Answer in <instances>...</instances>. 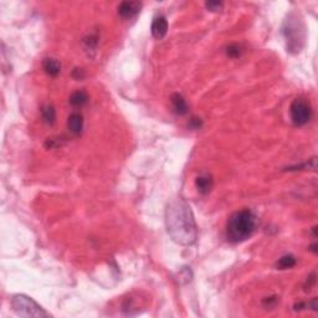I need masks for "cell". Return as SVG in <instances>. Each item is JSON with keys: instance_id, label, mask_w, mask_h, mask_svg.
<instances>
[{"instance_id": "12", "label": "cell", "mask_w": 318, "mask_h": 318, "mask_svg": "<svg viewBox=\"0 0 318 318\" xmlns=\"http://www.w3.org/2000/svg\"><path fill=\"white\" fill-rule=\"evenodd\" d=\"M87 102H88V95H87V92L82 91V89H78V91H76V92H73L70 96V104L73 107H82Z\"/></svg>"}, {"instance_id": "4", "label": "cell", "mask_w": 318, "mask_h": 318, "mask_svg": "<svg viewBox=\"0 0 318 318\" xmlns=\"http://www.w3.org/2000/svg\"><path fill=\"white\" fill-rule=\"evenodd\" d=\"M301 21H292V19H287L286 21L283 34H285L286 41H287V51L291 53H300L302 49V45L304 41V30L303 26H300Z\"/></svg>"}, {"instance_id": "2", "label": "cell", "mask_w": 318, "mask_h": 318, "mask_svg": "<svg viewBox=\"0 0 318 318\" xmlns=\"http://www.w3.org/2000/svg\"><path fill=\"white\" fill-rule=\"evenodd\" d=\"M256 225V216L250 210L235 212L228 220L226 237L230 243H243L254 234Z\"/></svg>"}, {"instance_id": "17", "label": "cell", "mask_w": 318, "mask_h": 318, "mask_svg": "<svg viewBox=\"0 0 318 318\" xmlns=\"http://www.w3.org/2000/svg\"><path fill=\"white\" fill-rule=\"evenodd\" d=\"M72 77L75 78V80H82V78L85 77L84 70H81V69H75L72 72Z\"/></svg>"}, {"instance_id": "10", "label": "cell", "mask_w": 318, "mask_h": 318, "mask_svg": "<svg viewBox=\"0 0 318 318\" xmlns=\"http://www.w3.org/2000/svg\"><path fill=\"white\" fill-rule=\"evenodd\" d=\"M212 185H214V181H212V178L209 176V174H203V176H199L198 178L195 179V187L198 189V192L203 195L205 194H209L210 190L212 189Z\"/></svg>"}, {"instance_id": "1", "label": "cell", "mask_w": 318, "mask_h": 318, "mask_svg": "<svg viewBox=\"0 0 318 318\" xmlns=\"http://www.w3.org/2000/svg\"><path fill=\"white\" fill-rule=\"evenodd\" d=\"M165 225L168 234L177 244L189 246L195 244L198 229L192 209L185 201L174 200L165 209Z\"/></svg>"}, {"instance_id": "9", "label": "cell", "mask_w": 318, "mask_h": 318, "mask_svg": "<svg viewBox=\"0 0 318 318\" xmlns=\"http://www.w3.org/2000/svg\"><path fill=\"white\" fill-rule=\"evenodd\" d=\"M170 102H172V108H173V112L176 115L179 116H184L187 115L188 111H189V107L187 105V101L179 93H174L170 97Z\"/></svg>"}, {"instance_id": "18", "label": "cell", "mask_w": 318, "mask_h": 318, "mask_svg": "<svg viewBox=\"0 0 318 318\" xmlns=\"http://www.w3.org/2000/svg\"><path fill=\"white\" fill-rule=\"evenodd\" d=\"M200 126H201L200 120H198V118H192V121H190V127H193L194 129H198Z\"/></svg>"}, {"instance_id": "3", "label": "cell", "mask_w": 318, "mask_h": 318, "mask_svg": "<svg viewBox=\"0 0 318 318\" xmlns=\"http://www.w3.org/2000/svg\"><path fill=\"white\" fill-rule=\"evenodd\" d=\"M13 310L20 317H49V313L30 297L25 295H17L11 300Z\"/></svg>"}, {"instance_id": "11", "label": "cell", "mask_w": 318, "mask_h": 318, "mask_svg": "<svg viewBox=\"0 0 318 318\" xmlns=\"http://www.w3.org/2000/svg\"><path fill=\"white\" fill-rule=\"evenodd\" d=\"M44 70L48 75L53 76V77H56V76L61 72V65H60V62L55 59H45Z\"/></svg>"}, {"instance_id": "6", "label": "cell", "mask_w": 318, "mask_h": 318, "mask_svg": "<svg viewBox=\"0 0 318 318\" xmlns=\"http://www.w3.org/2000/svg\"><path fill=\"white\" fill-rule=\"evenodd\" d=\"M141 6H142V4L138 1H122L118 5V14L123 19H132L140 13Z\"/></svg>"}, {"instance_id": "7", "label": "cell", "mask_w": 318, "mask_h": 318, "mask_svg": "<svg viewBox=\"0 0 318 318\" xmlns=\"http://www.w3.org/2000/svg\"><path fill=\"white\" fill-rule=\"evenodd\" d=\"M168 33V21L165 17H157L152 22V35L154 39L160 40L167 35Z\"/></svg>"}, {"instance_id": "8", "label": "cell", "mask_w": 318, "mask_h": 318, "mask_svg": "<svg viewBox=\"0 0 318 318\" xmlns=\"http://www.w3.org/2000/svg\"><path fill=\"white\" fill-rule=\"evenodd\" d=\"M67 128L73 136H78L84 129V117L81 113L73 112L67 118Z\"/></svg>"}, {"instance_id": "15", "label": "cell", "mask_w": 318, "mask_h": 318, "mask_svg": "<svg viewBox=\"0 0 318 318\" xmlns=\"http://www.w3.org/2000/svg\"><path fill=\"white\" fill-rule=\"evenodd\" d=\"M226 55L231 59H236L241 55V48L239 45H230L229 48L226 49Z\"/></svg>"}, {"instance_id": "5", "label": "cell", "mask_w": 318, "mask_h": 318, "mask_svg": "<svg viewBox=\"0 0 318 318\" xmlns=\"http://www.w3.org/2000/svg\"><path fill=\"white\" fill-rule=\"evenodd\" d=\"M291 120L295 126H304L312 117V107L304 98H296L291 105Z\"/></svg>"}, {"instance_id": "13", "label": "cell", "mask_w": 318, "mask_h": 318, "mask_svg": "<svg viewBox=\"0 0 318 318\" xmlns=\"http://www.w3.org/2000/svg\"><path fill=\"white\" fill-rule=\"evenodd\" d=\"M41 116H42V120H44V122L46 123V124L53 126L56 121L55 107L51 106V105H46V106H44L41 108Z\"/></svg>"}, {"instance_id": "16", "label": "cell", "mask_w": 318, "mask_h": 318, "mask_svg": "<svg viewBox=\"0 0 318 318\" xmlns=\"http://www.w3.org/2000/svg\"><path fill=\"white\" fill-rule=\"evenodd\" d=\"M205 6L210 11H218L223 8V3L221 1H208V3H205Z\"/></svg>"}, {"instance_id": "14", "label": "cell", "mask_w": 318, "mask_h": 318, "mask_svg": "<svg viewBox=\"0 0 318 318\" xmlns=\"http://www.w3.org/2000/svg\"><path fill=\"white\" fill-rule=\"evenodd\" d=\"M296 265V257L293 255H285L276 263V267L279 270H287V268H292Z\"/></svg>"}]
</instances>
